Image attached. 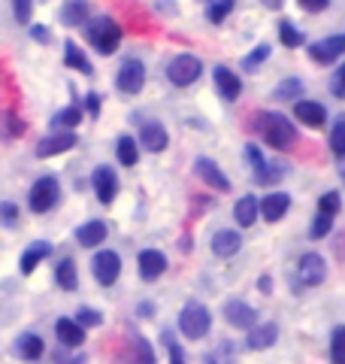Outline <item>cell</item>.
Listing matches in <instances>:
<instances>
[{
	"label": "cell",
	"mask_w": 345,
	"mask_h": 364,
	"mask_svg": "<svg viewBox=\"0 0 345 364\" xmlns=\"http://www.w3.org/2000/svg\"><path fill=\"white\" fill-rule=\"evenodd\" d=\"M261 134L263 140H267V146H273V149H291V146L297 143V131L288 116H282V112H263L261 116Z\"/></svg>",
	"instance_id": "cell-1"
},
{
	"label": "cell",
	"mask_w": 345,
	"mask_h": 364,
	"mask_svg": "<svg viewBox=\"0 0 345 364\" xmlns=\"http://www.w3.org/2000/svg\"><path fill=\"white\" fill-rule=\"evenodd\" d=\"M209 328H212V316L209 310L200 304V301H188L185 306H182V313H179V331L185 334L188 340H200L209 334Z\"/></svg>",
	"instance_id": "cell-2"
},
{
	"label": "cell",
	"mask_w": 345,
	"mask_h": 364,
	"mask_svg": "<svg viewBox=\"0 0 345 364\" xmlns=\"http://www.w3.org/2000/svg\"><path fill=\"white\" fill-rule=\"evenodd\" d=\"M88 40H91V46H97L100 55H112L121 43V25L109 16H100L88 25Z\"/></svg>",
	"instance_id": "cell-3"
},
{
	"label": "cell",
	"mask_w": 345,
	"mask_h": 364,
	"mask_svg": "<svg viewBox=\"0 0 345 364\" xmlns=\"http://www.w3.org/2000/svg\"><path fill=\"white\" fill-rule=\"evenodd\" d=\"M200 73H203V61L194 58V55H176V58L167 64V79L179 88L194 85L200 79Z\"/></svg>",
	"instance_id": "cell-4"
},
{
	"label": "cell",
	"mask_w": 345,
	"mask_h": 364,
	"mask_svg": "<svg viewBox=\"0 0 345 364\" xmlns=\"http://www.w3.org/2000/svg\"><path fill=\"white\" fill-rule=\"evenodd\" d=\"M58 198H61V186H58V179H55V176H40V179L31 186L28 207H31L33 213H49V210H55Z\"/></svg>",
	"instance_id": "cell-5"
},
{
	"label": "cell",
	"mask_w": 345,
	"mask_h": 364,
	"mask_svg": "<svg viewBox=\"0 0 345 364\" xmlns=\"http://www.w3.org/2000/svg\"><path fill=\"white\" fill-rule=\"evenodd\" d=\"M324 277H327V261L318 252H306L300 261H297V282H300V286L315 289L324 282Z\"/></svg>",
	"instance_id": "cell-6"
},
{
	"label": "cell",
	"mask_w": 345,
	"mask_h": 364,
	"mask_svg": "<svg viewBox=\"0 0 345 364\" xmlns=\"http://www.w3.org/2000/svg\"><path fill=\"white\" fill-rule=\"evenodd\" d=\"M115 85H119L124 95H140L143 85H146V64L140 58L121 61L119 76H115Z\"/></svg>",
	"instance_id": "cell-7"
},
{
	"label": "cell",
	"mask_w": 345,
	"mask_h": 364,
	"mask_svg": "<svg viewBox=\"0 0 345 364\" xmlns=\"http://www.w3.org/2000/svg\"><path fill=\"white\" fill-rule=\"evenodd\" d=\"M91 270H94V279L100 286H115V279H119L121 273V258L119 252H112V249H100L91 261Z\"/></svg>",
	"instance_id": "cell-8"
},
{
	"label": "cell",
	"mask_w": 345,
	"mask_h": 364,
	"mask_svg": "<svg viewBox=\"0 0 345 364\" xmlns=\"http://www.w3.org/2000/svg\"><path fill=\"white\" fill-rule=\"evenodd\" d=\"M224 318H227V325L239 328V331H243V328H246V331H251L255 322H258V313H255V306H251V304L234 298V301L224 304Z\"/></svg>",
	"instance_id": "cell-9"
},
{
	"label": "cell",
	"mask_w": 345,
	"mask_h": 364,
	"mask_svg": "<svg viewBox=\"0 0 345 364\" xmlns=\"http://www.w3.org/2000/svg\"><path fill=\"white\" fill-rule=\"evenodd\" d=\"M194 170H197V176H200L209 188H215V191H230V179L224 176V170L218 167V161H212V158L200 155L197 161H194Z\"/></svg>",
	"instance_id": "cell-10"
},
{
	"label": "cell",
	"mask_w": 345,
	"mask_h": 364,
	"mask_svg": "<svg viewBox=\"0 0 345 364\" xmlns=\"http://www.w3.org/2000/svg\"><path fill=\"white\" fill-rule=\"evenodd\" d=\"M345 52V33H336V37H327V40H318L312 43L309 49V58L315 64H333Z\"/></svg>",
	"instance_id": "cell-11"
},
{
	"label": "cell",
	"mask_w": 345,
	"mask_h": 364,
	"mask_svg": "<svg viewBox=\"0 0 345 364\" xmlns=\"http://www.w3.org/2000/svg\"><path fill=\"white\" fill-rule=\"evenodd\" d=\"M136 264H140V277L146 282H152L158 277H164V270H167V255L164 252H158V249H143L140 258H136Z\"/></svg>",
	"instance_id": "cell-12"
},
{
	"label": "cell",
	"mask_w": 345,
	"mask_h": 364,
	"mask_svg": "<svg viewBox=\"0 0 345 364\" xmlns=\"http://www.w3.org/2000/svg\"><path fill=\"white\" fill-rule=\"evenodd\" d=\"M94 191H97L100 203H106V207L115 200V191H119V176H115L112 167L100 164V167L94 170Z\"/></svg>",
	"instance_id": "cell-13"
},
{
	"label": "cell",
	"mask_w": 345,
	"mask_h": 364,
	"mask_svg": "<svg viewBox=\"0 0 345 364\" xmlns=\"http://www.w3.org/2000/svg\"><path fill=\"white\" fill-rule=\"evenodd\" d=\"M140 143L146 146L148 152H164L167 143H170V134L160 122H143L140 128Z\"/></svg>",
	"instance_id": "cell-14"
},
{
	"label": "cell",
	"mask_w": 345,
	"mask_h": 364,
	"mask_svg": "<svg viewBox=\"0 0 345 364\" xmlns=\"http://www.w3.org/2000/svg\"><path fill=\"white\" fill-rule=\"evenodd\" d=\"M73 146H76V134H73V131L52 134V136H45V140H40V146H37V158L61 155V152H67V149H73Z\"/></svg>",
	"instance_id": "cell-15"
},
{
	"label": "cell",
	"mask_w": 345,
	"mask_h": 364,
	"mask_svg": "<svg viewBox=\"0 0 345 364\" xmlns=\"http://www.w3.org/2000/svg\"><path fill=\"white\" fill-rule=\"evenodd\" d=\"M275 340H279V325H275V322H263V325H255V328L248 331L246 346L255 349V352H261V349H270Z\"/></svg>",
	"instance_id": "cell-16"
},
{
	"label": "cell",
	"mask_w": 345,
	"mask_h": 364,
	"mask_svg": "<svg viewBox=\"0 0 345 364\" xmlns=\"http://www.w3.org/2000/svg\"><path fill=\"white\" fill-rule=\"evenodd\" d=\"M294 119L309 124V128H321V124L327 122V109L315 104V100H297L294 104Z\"/></svg>",
	"instance_id": "cell-17"
},
{
	"label": "cell",
	"mask_w": 345,
	"mask_h": 364,
	"mask_svg": "<svg viewBox=\"0 0 345 364\" xmlns=\"http://www.w3.org/2000/svg\"><path fill=\"white\" fill-rule=\"evenodd\" d=\"M288 207H291V195H285V191H273V195H267L261 200V215L267 222H279L282 215L288 213Z\"/></svg>",
	"instance_id": "cell-18"
},
{
	"label": "cell",
	"mask_w": 345,
	"mask_h": 364,
	"mask_svg": "<svg viewBox=\"0 0 345 364\" xmlns=\"http://www.w3.org/2000/svg\"><path fill=\"white\" fill-rule=\"evenodd\" d=\"M215 88L221 91L224 100H236L239 91H243V82H239V76L230 70V67H215Z\"/></svg>",
	"instance_id": "cell-19"
},
{
	"label": "cell",
	"mask_w": 345,
	"mask_h": 364,
	"mask_svg": "<svg viewBox=\"0 0 345 364\" xmlns=\"http://www.w3.org/2000/svg\"><path fill=\"white\" fill-rule=\"evenodd\" d=\"M88 16H91L88 0H67V4L61 6V21H64L67 28L88 25Z\"/></svg>",
	"instance_id": "cell-20"
},
{
	"label": "cell",
	"mask_w": 345,
	"mask_h": 364,
	"mask_svg": "<svg viewBox=\"0 0 345 364\" xmlns=\"http://www.w3.org/2000/svg\"><path fill=\"white\" fill-rule=\"evenodd\" d=\"M239 249H243V237L236 231H218L212 237V252L218 258H230V255H236Z\"/></svg>",
	"instance_id": "cell-21"
},
{
	"label": "cell",
	"mask_w": 345,
	"mask_h": 364,
	"mask_svg": "<svg viewBox=\"0 0 345 364\" xmlns=\"http://www.w3.org/2000/svg\"><path fill=\"white\" fill-rule=\"evenodd\" d=\"M55 334H58V340H61L64 346H73V349L85 343V331H82V325L73 322V318H61V322L55 325Z\"/></svg>",
	"instance_id": "cell-22"
},
{
	"label": "cell",
	"mask_w": 345,
	"mask_h": 364,
	"mask_svg": "<svg viewBox=\"0 0 345 364\" xmlns=\"http://www.w3.org/2000/svg\"><path fill=\"white\" fill-rule=\"evenodd\" d=\"M76 240H79V246L94 249L97 243L106 240V225H103L100 219H94V222H85V225L76 231Z\"/></svg>",
	"instance_id": "cell-23"
},
{
	"label": "cell",
	"mask_w": 345,
	"mask_h": 364,
	"mask_svg": "<svg viewBox=\"0 0 345 364\" xmlns=\"http://www.w3.org/2000/svg\"><path fill=\"white\" fill-rule=\"evenodd\" d=\"M258 213H261V203L251 198V195H243L236 200V207H234V219L243 225V228H251L258 222Z\"/></svg>",
	"instance_id": "cell-24"
},
{
	"label": "cell",
	"mask_w": 345,
	"mask_h": 364,
	"mask_svg": "<svg viewBox=\"0 0 345 364\" xmlns=\"http://www.w3.org/2000/svg\"><path fill=\"white\" fill-rule=\"evenodd\" d=\"M55 282L64 291H76V286H79V270H76V261L73 258H64L61 264L55 267Z\"/></svg>",
	"instance_id": "cell-25"
},
{
	"label": "cell",
	"mask_w": 345,
	"mask_h": 364,
	"mask_svg": "<svg viewBox=\"0 0 345 364\" xmlns=\"http://www.w3.org/2000/svg\"><path fill=\"white\" fill-rule=\"evenodd\" d=\"M49 255H52V243H43L40 240V243L28 246L25 255H21V273H25V277H28V273H33V267H37L43 258H49Z\"/></svg>",
	"instance_id": "cell-26"
},
{
	"label": "cell",
	"mask_w": 345,
	"mask_h": 364,
	"mask_svg": "<svg viewBox=\"0 0 345 364\" xmlns=\"http://www.w3.org/2000/svg\"><path fill=\"white\" fill-rule=\"evenodd\" d=\"M255 179L261 182V186H275L279 179H285V164L279 161H263L255 167Z\"/></svg>",
	"instance_id": "cell-27"
},
{
	"label": "cell",
	"mask_w": 345,
	"mask_h": 364,
	"mask_svg": "<svg viewBox=\"0 0 345 364\" xmlns=\"http://www.w3.org/2000/svg\"><path fill=\"white\" fill-rule=\"evenodd\" d=\"M43 352H45V343H43L37 334H21L18 337V355L21 358L37 361V358H43Z\"/></svg>",
	"instance_id": "cell-28"
},
{
	"label": "cell",
	"mask_w": 345,
	"mask_h": 364,
	"mask_svg": "<svg viewBox=\"0 0 345 364\" xmlns=\"http://www.w3.org/2000/svg\"><path fill=\"white\" fill-rule=\"evenodd\" d=\"M64 64H67V67H73V70H79V73H91L88 58H85L82 49H79L73 40H67V43H64Z\"/></svg>",
	"instance_id": "cell-29"
},
{
	"label": "cell",
	"mask_w": 345,
	"mask_h": 364,
	"mask_svg": "<svg viewBox=\"0 0 345 364\" xmlns=\"http://www.w3.org/2000/svg\"><path fill=\"white\" fill-rule=\"evenodd\" d=\"M115 155H119V161L124 167H133L136 161H140V146H136L133 136H121L119 146H115Z\"/></svg>",
	"instance_id": "cell-30"
},
{
	"label": "cell",
	"mask_w": 345,
	"mask_h": 364,
	"mask_svg": "<svg viewBox=\"0 0 345 364\" xmlns=\"http://www.w3.org/2000/svg\"><path fill=\"white\" fill-rule=\"evenodd\" d=\"M303 95V82L300 79H282L279 85H275V91H273V97L275 100H291V97H300Z\"/></svg>",
	"instance_id": "cell-31"
},
{
	"label": "cell",
	"mask_w": 345,
	"mask_h": 364,
	"mask_svg": "<svg viewBox=\"0 0 345 364\" xmlns=\"http://www.w3.org/2000/svg\"><path fill=\"white\" fill-rule=\"evenodd\" d=\"M79 122H82V109H79V107H64V109H58L55 119H52L55 128H76Z\"/></svg>",
	"instance_id": "cell-32"
},
{
	"label": "cell",
	"mask_w": 345,
	"mask_h": 364,
	"mask_svg": "<svg viewBox=\"0 0 345 364\" xmlns=\"http://www.w3.org/2000/svg\"><path fill=\"white\" fill-rule=\"evenodd\" d=\"M330 361L333 364H345V325H339L330 337Z\"/></svg>",
	"instance_id": "cell-33"
},
{
	"label": "cell",
	"mask_w": 345,
	"mask_h": 364,
	"mask_svg": "<svg viewBox=\"0 0 345 364\" xmlns=\"http://www.w3.org/2000/svg\"><path fill=\"white\" fill-rule=\"evenodd\" d=\"M230 13H234V0H215V4H209V9H206V18H209L212 25H221Z\"/></svg>",
	"instance_id": "cell-34"
},
{
	"label": "cell",
	"mask_w": 345,
	"mask_h": 364,
	"mask_svg": "<svg viewBox=\"0 0 345 364\" xmlns=\"http://www.w3.org/2000/svg\"><path fill=\"white\" fill-rule=\"evenodd\" d=\"M270 52H273V49H270V43L255 46V52L246 55V58H243V70H258V67L270 58Z\"/></svg>",
	"instance_id": "cell-35"
},
{
	"label": "cell",
	"mask_w": 345,
	"mask_h": 364,
	"mask_svg": "<svg viewBox=\"0 0 345 364\" xmlns=\"http://www.w3.org/2000/svg\"><path fill=\"white\" fill-rule=\"evenodd\" d=\"M279 40L288 46V49H297V46H303V33L297 31L291 21H279Z\"/></svg>",
	"instance_id": "cell-36"
},
{
	"label": "cell",
	"mask_w": 345,
	"mask_h": 364,
	"mask_svg": "<svg viewBox=\"0 0 345 364\" xmlns=\"http://www.w3.org/2000/svg\"><path fill=\"white\" fill-rule=\"evenodd\" d=\"M330 228H333V215L318 213L312 219V225H309V237H312V240H321V237L330 234Z\"/></svg>",
	"instance_id": "cell-37"
},
{
	"label": "cell",
	"mask_w": 345,
	"mask_h": 364,
	"mask_svg": "<svg viewBox=\"0 0 345 364\" xmlns=\"http://www.w3.org/2000/svg\"><path fill=\"white\" fill-rule=\"evenodd\" d=\"M339 191H327V195H321L318 200V213H327V215H336L339 213Z\"/></svg>",
	"instance_id": "cell-38"
},
{
	"label": "cell",
	"mask_w": 345,
	"mask_h": 364,
	"mask_svg": "<svg viewBox=\"0 0 345 364\" xmlns=\"http://www.w3.org/2000/svg\"><path fill=\"white\" fill-rule=\"evenodd\" d=\"M330 146H333V152H336L339 158H345V119L336 122V128H333L330 134Z\"/></svg>",
	"instance_id": "cell-39"
},
{
	"label": "cell",
	"mask_w": 345,
	"mask_h": 364,
	"mask_svg": "<svg viewBox=\"0 0 345 364\" xmlns=\"http://www.w3.org/2000/svg\"><path fill=\"white\" fill-rule=\"evenodd\" d=\"M164 346H167V352H170V364H185V355H182L179 340L172 337L170 331H164Z\"/></svg>",
	"instance_id": "cell-40"
},
{
	"label": "cell",
	"mask_w": 345,
	"mask_h": 364,
	"mask_svg": "<svg viewBox=\"0 0 345 364\" xmlns=\"http://www.w3.org/2000/svg\"><path fill=\"white\" fill-rule=\"evenodd\" d=\"M133 340H136V343H133V346H136V364H158L152 346H148L143 337H133Z\"/></svg>",
	"instance_id": "cell-41"
},
{
	"label": "cell",
	"mask_w": 345,
	"mask_h": 364,
	"mask_svg": "<svg viewBox=\"0 0 345 364\" xmlns=\"http://www.w3.org/2000/svg\"><path fill=\"white\" fill-rule=\"evenodd\" d=\"M76 322L82 325V328H94V325L103 322V316H100L97 310H91V306H82V310L76 313Z\"/></svg>",
	"instance_id": "cell-42"
},
{
	"label": "cell",
	"mask_w": 345,
	"mask_h": 364,
	"mask_svg": "<svg viewBox=\"0 0 345 364\" xmlns=\"http://www.w3.org/2000/svg\"><path fill=\"white\" fill-rule=\"evenodd\" d=\"M4 119H6L4 124H6V134H9V136H18V134H25V128H28V124L21 122V119L16 116L13 109H6V112H4Z\"/></svg>",
	"instance_id": "cell-43"
},
{
	"label": "cell",
	"mask_w": 345,
	"mask_h": 364,
	"mask_svg": "<svg viewBox=\"0 0 345 364\" xmlns=\"http://www.w3.org/2000/svg\"><path fill=\"white\" fill-rule=\"evenodd\" d=\"M31 9H33L31 0H13V13L18 25H31Z\"/></svg>",
	"instance_id": "cell-44"
},
{
	"label": "cell",
	"mask_w": 345,
	"mask_h": 364,
	"mask_svg": "<svg viewBox=\"0 0 345 364\" xmlns=\"http://www.w3.org/2000/svg\"><path fill=\"white\" fill-rule=\"evenodd\" d=\"M330 95L339 97V100H345V64H342L339 70L333 73V79H330Z\"/></svg>",
	"instance_id": "cell-45"
},
{
	"label": "cell",
	"mask_w": 345,
	"mask_h": 364,
	"mask_svg": "<svg viewBox=\"0 0 345 364\" xmlns=\"http://www.w3.org/2000/svg\"><path fill=\"white\" fill-rule=\"evenodd\" d=\"M0 213H4V225H6V228H16V219H18V210H16V203L4 200V207H0Z\"/></svg>",
	"instance_id": "cell-46"
},
{
	"label": "cell",
	"mask_w": 345,
	"mask_h": 364,
	"mask_svg": "<svg viewBox=\"0 0 345 364\" xmlns=\"http://www.w3.org/2000/svg\"><path fill=\"white\" fill-rule=\"evenodd\" d=\"M306 13H324V9L330 6V0H297Z\"/></svg>",
	"instance_id": "cell-47"
},
{
	"label": "cell",
	"mask_w": 345,
	"mask_h": 364,
	"mask_svg": "<svg viewBox=\"0 0 345 364\" xmlns=\"http://www.w3.org/2000/svg\"><path fill=\"white\" fill-rule=\"evenodd\" d=\"M100 107H103V100L97 91H91V95L85 97V109H88V116H100Z\"/></svg>",
	"instance_id": "cell-48"
},
{
	"label": "cell",
	"mask_w": 345,
	"mask_h": 364,
	"mask_svg": "<svg viewBox=\"0 0 345 364\" xmlns=\"http://www.w3.org/2000/svg\"><path fill=\"white\" fill-rule=\"evenodd\" d=\"M33 37H37L40 43H49V40H52V33L45 31V28H33Z\"/></svg>",
	"instance_id": "cell-49"
},
{
	"label": "cell",
	"mask_w": 345,
	"mask_h": 364,
	"mask_svg": "<svg viewBox=\"0 0 345 364\" xmlns=\"http://www.w3.org/2000/svg\"><path fill=\"white\" fill-rule=\"evenodd\" d=\"M258 289H261L263 294H270V289H273V279H270V277H261V279H258Z\"/></svg>",
	"instance_id": "cell-50"
},
{
	"label": "cell",
	"mask_w": 345,
	"mask_h": 364,
	"mask_svg": "<svg viewBox=\"0 0 345 364\" xmlns=\"http://www.w3.org/2000/svg\"><path fill=\"white\" fill-rule=\"evenodd\" d=\"M261 4L267 6V9H282V4H285V0H261Z\"/></svg>",
	"instance_id": "cell-51"
},
{
	"label": "cell",
	"mask_w": 345,
	"mask_h": 364,
	"mask_svg": "<svg viewBox=\"0 0 345 364\" xmlns=\"http://www.w3.org/2000/svg\"><path fill=\"white\" fill-rule=\"evenodd\" d=\"M148 313H155V306H152V304H140V316L148 318Z\"/></svg>",
	"instance_id": "cell-52"
},
{
	"label": "cell",
	"mask_w": 345,
	"mask_h": 364,
	"mask_svg": "<svg viewBox=\"0 0 345 364\" xmlns=\"http://www.w3.org/2000/svg\"><path fill=\"white\" fill-rule=\"evenodd\" d=\"M342 179H345V170H342Z\"/></svg>",
	"instance_id": "cell-53"
}]
</instances>
